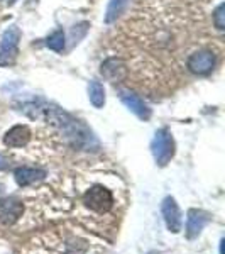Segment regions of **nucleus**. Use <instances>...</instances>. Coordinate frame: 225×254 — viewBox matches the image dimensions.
<instances>
[{"mask_svg": "<svg viewBox=\"0 0 225 254\" xmlns=\"http://www.w3.org/2000/svg\"><path fill=\"white\" fill-rule=\"evenodd\" d=\"M20 38H22V32L15 24L3 31L2 39H0V66L2 68H9L15 64L19 56Z\"/></svg>", "mask_w": 225, "mask_h": 254, "instance_id": "obj_4", "label": "nucleus"}, {"mask_svg": "<svg viewBox=\"0 0 225 254\" xmlns=\"http://www.w3.org/2000/svg\"><path fill=\"white\" fill-rule=\"evenodd\" d=\"M212 20H214V26L217 27V31L225 29V3L224 2L214 10V14H212Z\"/></svg>", "mask_w": 225, "mask_h": 254, "instance_id": "obj_16", "label": "nucleus"}, {"mask_svg": "<svg viewBox=\"0 0 225 254\" xmlns=\"http://www.w3.org/2000/svg\"><path fill=\"white\" fill-rule=\"evenodd\" d=\"M210 222V214L205 210H198V208H190L186 217V237L188 239H195L200 236V232L205 229V225Z\"/></svg>", "mask_w": 225, "mask_h": 254, "instance_id": "obj_10", "label": "nucleus"}, {"mask_svg": "<svg viewBox=\"0 0 225 254\" xmlns=\"http://www.w3.org/2000/svg\"><path fill=\"white\" fill-rule=\"evenodd\" d=\"M130 0H109L107 10H105V22L112 24L120 17L122 14L127 9Z\"/></svg>", "mask_w": 225, "mask_h": 254, "instance_id": "obj_14", "label": "nucleus"}, {"mask_svg": "<svg viewBox=\"0 0 225 254\" xmlns=\"http://www.w3.org/2000/svg\"><path fill=\"white\" fill-rule=\"evenodd\" d=\"M127 71L129 69L125 61L122 58H117V56L107 58L100 64V75L107 81H110V83H120V81H124L127 78Z\"/></svg>", "mask_w": 225, "mask_h": 254, "instance_id": "obj_6", "label": "nucleus"}, {"mask_svg": "<svg viewBox=\"0 0 225 254\" xmlns=\"http://www.w3.org/2000/svg\"><path fill=\"white\" fill-rule=\"evenodd\" d=\"M217 64V55L210 49H198L186 61V68L190 69L193 75L207 76L215 69Z\"/></svg>", "mask_w": 225, "mask_h": 254, "instance_id": "obj_5", "label": "nucleus"}, {"mask_svg": "<svg viewBox=\"0 0 225 254\" xmlns=\"http://www.w3.org/2000/svg\"><path fill=\"white\" fill-rule=\"evenodd\" d=\"M19 110L24 112L27 117L44 121L46 124H51L53 127L61 132L64 141L75 149H95L98 147V142L93 132L87 126L66 110H63L58 105L51 104V102L44 100V98H32V100L22 102L19 105Z\"/></svg>", "mask_w": 225, "mask_h": 254, "instance_id": "obj_1", "label": "nucleus"}, {"mask_svg": "<svg viewBox=\"0 0 225 254\" xmlns=\"http://www.w3.org/2000/svg\"><path fill=\"white\" fill-rule=\"evenodd\" d=\"M118 98H120L122 104H124L134 116L141 119V121H149L151 116H153L151 107L137 95V93L130 92V90H120V92H118Z\"/></svg>", "mask_w": 225, "mask_h": 254, "instance_id": "obj_7", "label": "nucleus"}, {"mask_svg": "<svg viewBox=\"0 0 225 254\" xmlns=\"http://www.w3.org/2000/svg\"><path fill=\"white\" fill-rule=\"evenodd\" d=\"M176 144H174L173 134L168 127H161L156 130L153 141H151V153L158 166H166L173 159Z\"/></svg>", "mask_w": 225, "mask_h": 254, "instance_id": "obj_3", "label": "nucleus"}, {"mask_svg": "<svg viewBox=\"0 0 225 254\" xmlns=\"http://www.w3.org/2000/svg\"><path fill=\"white\" fill-rule=\"evenodd\" d=\"M24 203L15 196H9V198L0 200V222L5 225H12L22 217Z\"/></svg>", "mask_w": 225, "mask_h": 254, "instance_id": "obj_9", "label": "nucleus"}, {"mask_svg": "<svg viewBox=\"0 0 225 254\" xmlns=\"http://www.w3.org/2000/svg\"><path fill=\"white\" fill-rule=\"evenodd\" d=\"M9 166V159H7L3 154H0V170H5Z\"/></svg>", "mask_w": 225, "mask_h": 254, "instance_id": "obj_17", "label": "nucleus"}, {"mask_svg": "<svg viewBox=\"0 0 225 254\" xmlns=\"http://www.w3.org/2000/svg\"><path fill=\"white\" fill-rule=\"evenodd\" d=\"M88 98H90V104L93 105L95 109H102L105 105V88L100 81L92 80L88 83Z\"/></svg>", "mask_w": 225, "mask_h": 254, "instance_id": "obj_13", "label": "nucleus"}, {"mask_svg": "<svg viewBox=\"0 0 225 254\" xmlns=\"http://www.w3.org/2000/svg\"><path fill=\"white\" fill-rule=\"evenodd\" d=\"M14 178L19 187H29V185H34V183H38L41 180L46 178V171L41 170V168L22 166L14 171Z\"/></svg>", "mask_w": 225, "mask_h": 254, "instance_id": "obj_12", "label": "nucleus"}, {"mask_svg": "<svg viewBox=\"0 0 225 254\" xmlns=\"http://www.w3.org/2000/svg\"><path fill=\"white\" fill-rule=\"evenodd\" d=\"M7 3H9V5H14V3H15V0H7Z\"/></svg>", "mask_w": 225, "mask_h": 254, "instance_id": "obj_18", "label": "nucleus"}, {"mask_svg": "<svg viewBox=\"0 0 225 254\" xmlns=\"http://www.w3.org/2000/svg\"><path fill=\"white\" fill-rule=\"evenodd\" d=\"M83 205L88 208L90 212L98 215L109 214L115 205V198H113L112 190H109L104 185H93L90 187L83 193Z\"/></svg>", "mask_w": 225, "mask_h": 254, "instance_id": "obj_2", "label": "nucleus"}, {"mask_svg": "<svg viewBox=\"0 0 225 254\" xmlns=\"http://www.w3.org/2000/svg\"><path fill=\"white\" fill-rule=\"evenodd\" d=\"M2 190H3V188H2V185H0V193H2Z\"/></svg>", "mask_w": 225, "mask_h": 254, "instance_id": "obj_20", "label": "nucleus"}, {"mask_svg": "<svg viewBox=\"0 0 225 254\" xmlns=\"http://www.w3.org/2000/svg\"><path fill=\"white\" fill-rule=\"evenodd\" d=\"M0 2H2V0H0Z\"/></svg>", "mask_w": 225, "mask_h": 254, "instance_id": "obj_21", "label": "nucleus"}, {"mask_svg": "<svg viewBox=\"0 0 225 254\" xmlns=\"http://www.w3.org/2000/svg\"><path fill=\"white\" fill-rule=\"evenodd\" d=\"M32 137L31 129L26 124H17L14 127H10L9 130L3 136V144L7 147H24L29 144Z\"/></svg>", "mask_w": 225, "mask_h": 254, "instance_id": "obj_11", "label": "nucleus"}, {"mask_svg": "<svg viewBox=\"0 0 225 254\" xmlns=\"http://www.w3.org/2000/svg\"><path fill=\"white\" fill-rule=\"evenodd\" d=\"M46 46L55 53H63L64 46H66V36H64V31L56 29L55 32H51L46 39Z\"/></svg>", "mask_w": 225, "mask_h": 254, "instance_id": "obj_15", "label": "nucleus"}, {"mask_svg": "<svg viewBox=\"0 0 225 254\" xmlns=\"http://www.w3.org/2000/svg\"><path fill=\"white\" fill-rule=\"evenodd\" d=\"M161 214H163V219L166 222V227L169 232L173 234H178L181 231V225H183V220H181V212H179V207L176 203V200L173 196H166L161 203Z\"/></svg>", "mask_w": 225, "mask_h": 254, "instance_id": "obj_8", "label": "nucleus"}, {"mask_svg": "<svg viewBox=\"0 0 225 254\" xmlns=\"http://www.w3.org/2000/svg\"><path fill=\"white\" fill-rule=\"evenodd\" d=\"M149 254H161V253H158V251H151Z\"/></svg>", "mask_w": 225, "mask_h": 254, "instance_id": "obj_19", "label": "nucleus"}]
</instances>
